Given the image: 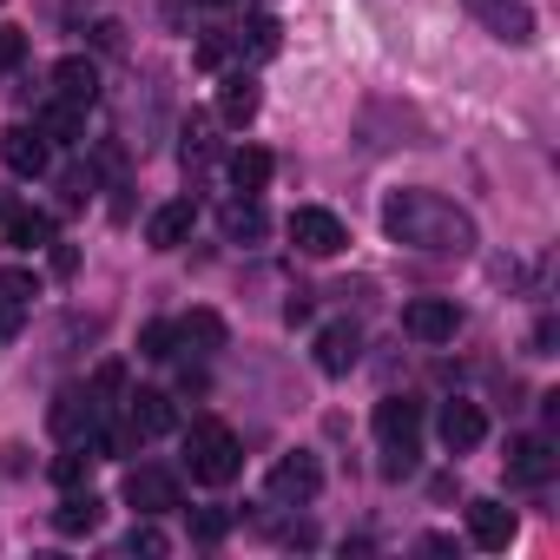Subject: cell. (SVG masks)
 <instances>
[{"label": "cell", "mask_w": 560, "mask_h": 560, "mask_svg": "<svg viewBox=\"0 0 560 560\" xmlns=\"http://www.w3.org/2000/svg\"><path fill=\"white\" fill-rule=\"evenodd\" d=\"M383 231L422 257H468L475 250V218L448 205L442 191H389L383 198Z\"/></svg>", "instance_id": "1"}, {"label": "cell", "mask_w": 560, "mask_h": 560, "mask_svg": "<svg viewBox=\"0 0 560 560\" xmlns=\"http://www.w3.org/2000/svg\"><path fill=\"white\" fill-rule=\"evenodd\" d=\"M376 442H383V475H409L422 455V402L409 396H383L376 402Z\"/></svg>", "instance_id": "2"}, {"label": "cell", "mask_w": 560, "mask_h": 560, "mask_svg": "<svg viewBox=\"0 0 560 560\" xmlns=\"http://www.w3.org/2000/svg\"><path fill=\"white\" fill-rule=\"evenodd\" d=\"M185 468H191V481L224 488V481H237L244 448H237V435H231L224 422H191V429H185Z\"/></svg>", "instance_id": "3"}, {"label": "cell", "mask_w": 560, "mask_h": 560, "mask_svg": "<svg viewBox=\"0 0 560 560\" xmlns=\"http://www.w3.org/2000/svg\"><path fill=\"white\" fill-rule=\"evenodd\" d=\"M270 501H284V508H304V501H317L324 494V468H317V455H277V468H270Z\"/></svg>", "instance_id": "4"}, {"label": "cell", "mask_w": 560, "mask_h": 560, "mask_svg": "<svg viewBox=\"0 0 560 560\" xmlns=\"http://www.w3.org/2000/svg\"><path fill=\"white\" fill-rule=\"evenodd\" d=\"M291 244H298L304 257H337V250L350 244V231H343V218H337V211L304 205V211H291Z\"/></svg>", "instance_id": "5"}, {"label": "cell", "mask_w": 560, "mask_h": 560, "mask_svg": "<svg viewBox=\"0 0 560 560\" xmlns=\"http://www.w3.org/2000/svg\"><path fill=\"white\" fill-rule=\"evenodd\" d=\"M126 508H132V514H145V521H159V514L185 508L178 475H172V468H132V475H126Z\"/></svg>", "instance_id": "6"}, {"label": "cell", "mask_w": 560, "mask_h": 560, "mask_svg": "<svg viewBox=\"0 0 560 560\" xmlns=\"http://www.w3.org/2000/svg\"><path fill=\"white\" fill-rule=\"evenodd\" d=\"M462 8H468L494 40H508V47H527V40H534V8H527V0H462Z\"/></svg>", "instance_id": "7"}, {"label": "cell", "mask_w": 560, "mask_h": 560, "mask_svg": "<svg viewBox=\"0 0 560 560\" xmlns=\"http://www.w3.org/2000/svg\"><path fill=\"white\" fill-rule=\"evenodd\" d=\"M47 429H54L60 442H93V429H100V396H93V389H60L54 409H47Z\"/></svg>", "instance_id": "8"}, {"label": "cell", "mask_w": 560, "mask_h": 560, "mask_svg": "<svg viewBox=\"0 0 560 560\" xmlns=\"http://www.w3.org/2000/svg\"><path fill=\"white\" fill-rule=\"evenodd\" d=\"M402 330L416 343H448L462 330V311H455V298H416V304H402Z\"/></svg>", "instance_id": "9"}, {"label": "cell", "mask_w": 560, "mask_h": 560, "mask_svg": "<svg viewBox=\"0 0 560 560\" xmlns=\"http://www.w3.org/2000/svg\"><path fill=\"white\" fill-rule=\"evenodd\" d=\"M553 475H560V455H553L547 435H521V442L508 448V481H514V488H547Z\"/></svg>", "instance_id": "10"}, {"label": "cell", "mask_w": 560, "mask_h": 560, "mask_svg": "<svg viewBox=\"0 0 560 560\" xmlns=\"http://www.w3.org/2000/svg\"><path fill=\"white\" fill-rule=\"evenodd\" d=\"M0 159H8L14 178H47L54 145L40 139V126H8V132H0Z\"/></svg>", "instance_id": "11"}, {"label": "cell", "mask_w": 560, "mask_h": 560, "mask_svg": "<svg viewBox=\"0 0 560 560\" xmlns=\"http://www.w3.org/2000/svg\"><path fill=\"white\" fill-rule=\"evenodd\" d=\"M435 429H442V448L448 455H468V448H481L488 442V416H481V402H442V416H435Z\"/></svg>", "instance_id": "12"}, {"label": "cell", "mask_w": 560, "mask_h": 560, "mask_svg": "<svg viewBox=\"0 0 560 560\" xmlns=\"http://www.w3.org/2000/svg\"><path fill=\"white\" fill-rule=\"evenodd\" d=\"M357 357H363V330L357 324H324L317 330V370L324 376H350Z\"/></svg>", "instance_id": "13"}, {"label": "cell", "mask_w": 560, "mask_h": 560, "mask_svg": "<svg viewBox=\"0 0 560 560\" xmlns=\"http://www.w3.org/2000/svg\"><path fill=\"white\" fill-rule=\"evenodd\" d=\"M54 100H67V106H93L100 100V67L86 60V54H67L60 67H54Z\"/></svg>", "instance_id": "14"}, {"label": "cell", "mask_w": 560, "mask_h": 560, "mask_svg": "<svg viewBox=\"0 0 560 560\" xmlns=\"http://www.w3.org/2000/svg\"><path fill=\"white\" fill-rule=\"evenodd\" d=\"M191 224H198V205H191V198H172V205H159V211H152L145 244H152V250H178V244L191 237Z\"/></svg>", "instance_id": "15"}, {"label": "cell", "mask_w": 560, "mask_h": 560, "mask_svg": "<svg viewBox=\"0 0 560 560\" xmlns=\"http://www.w3.org/2000/svg\"><path fill=\"white\" fill-rule=\"evenodd\" d=\"M126 422L139 429V442L145 435H172L178 429V409H172L165 389H139V396H126Z\"/></svg>", "instance_id": "16"}, {"label": "cell", "mask_w": 560, "mask_h": 560, "mask_svg": "<svg viewBox=\"0 0 560 560\" xmlns=\"http://www.w3.org/2000/svg\"><path fill=\"white\" fill-rule=\"evenodd\" d=\"M468 540L488 547V553H501V547L514 540V508H501V501H475V508H468Z\"/></svg>", "instance_id": "17"}, {"label": "cell", "mask_w": 560, "mask_h": 560, "mask_svg": "<svg viewBox=\"0 0 560 560\" xmlns=\"http://www.w3.org/2000/svg\"><path fill=\"white\" fill-rule=\"evenodd\" d=\"M34 311V277L27 270H0V343H8Z\"/></svg>", "instance_id": "18"}, {"label": "cell", "mask_w": 560, "mask_h": 560, "mask_svg": "<svg viewBox=\"0 0 560 560\" xmlns=\"http://www.w3.org/2000/svg\"><path fill=\"white\" fill-rule=\"evenodd\" d=\"M270 172H277V165H270L264 145H237V152L224 159V178H231V191H244V198H257V191L270 185Z\"/></svg>", "instance_id": "19"}, {"label": "cell", "mask_w": 560, "mask_h": 560, "mask_svg": "<svg viewBox=\"0 0 560 560\" xmlns=\"http://www.w3.org/2000/svg\"><path fill=\"white\" fill-rule=\"evenodd\" d=\"M100 521H106V501L93 488H67V501L54 508V527L60 534H100Z\"/></svg>", "instance_id": "20"}, {"label": "cell", "mask_w": 560, "mask_h": 560, "mask_svg": "<svg viewBox=\"0 0 560 560\" xmlns=\"http://www.w3.org/2000/svg\"><path fill=\"white\" fill-rule=\"evenodd\" d=\"M257 106H264L257 80H250V73H224V93H218V119H224V126H250V119H257Z\"/></svg>", "instance_id": "21"}, {"label": "cell", "mask_w": 560, "mask_h": 560, "mask_svg": "<svg viewBox=\"0 0 560 560\" xmlns=\"http://www.w3.org/2000/svg\"><path fill=\"white\" fill-rule=\"evenodd\" d=\"M34 126H40L47 145H80V139H86V113L67 106V100H47V106L34 113Z\"/></svg>", "instance_id": "22"}, {"label": "cell", "mask_w": 560, "mask_h": 560, "mask_svg": "<svg viewBox=\"0 0 560 560\" xmlns=\"http://www.w3.org/2000/svg\"><path fill=\"white\" fill-rule=\"evenodd\" d=\"M178 343H185L191 357L224 350V317H218V311H191V317H178Z\"/></svg>", "instance_id": "23"}, {"label": "cell", "mask_w": 560, "mask_h": 560, "mask_svg": "<svg viewBox=\"0 0 560 560\" xmlns=\"http://www.w3.org/2000/svg\"><path fill=\"white\" fill-rule=\"evenodd\" d=\"M0 231H8L14 250H40V244H54V218H47V211H8V224H0Z\"/></svg>", "instance_id": "24"}, {"label": "cell", "mask_w": 560, "mask_h": 560, "mask_svg": "<svg viewBox=\"0 0 560 560\" xmlns=\"http://www.w3.org/2000/svg\"><path fill=\"white\" fill-rule=\"evenodd\" d=\"M264 224H270V218H264L257 198H231V205H224V237H231V244H257Z\"/></svg>", "instance_id": "25"}, {"label": "cell", "mask_w": 560, "mask_h": 560, "mask_svg": "<svg viewBox=\"0 0 560 560\" xmlns=\"http://www.w3.org/2000/svg\"><path fill=\"white\" fill-rule=\"evenodd\" d=\"M277 34H284V27H277L270 14H257V21H244V34H231V40H237V54H250V60H270L277 47H284Z\"/></svg>", "instance_id": "26"}, {"label": "cell", "mask_w": 560, "mask_h": 560, "mask_svg": "<svg viewBox=\"0 0 560 560\" xmlns=\"http://www.w3.org/2000/svg\"><path fill=\"white\" fill-rule=\"evenodd\" d=\"M93 462H100V455H93L86 442H73L67 455H54V481H60V488H86V475H93Z\"/></svg>", "instance_id": "27"}, {"label": "cell", "mask_w": 560, "mask_h": 560, "mask_svg": "<svg viewBox=\"0 0 560 560\" xmlns=\"http://www.w3.org/2000/svg\"><path fill=\"white\" fill-rule=\"evenodd\" d=\"M139 357H152V363L178 357V324H145L139 330Z\"/></svg>", "instance_id": "28"}, {"label": "cell", "mask_w": 560, "mask_h": 560, "mask_svg": "<svg viewBox=\"0 0 560 560\" xmlns=\"http://www.w3.org/2000/svg\"><path fill=\"white\" fill-rule=\"evenodd\" d=\"M231 54H237V40H231V34H205V40L191 47V60H198L205 73H218V67H231Z\"/></svg>", "instance_id": "29"}, {"label": "cell", "mask_w": 560, "mask_h": 560, "mask_svg": "<svg viewBox=\"0 0 560 560\" xmlns=\"http://www.w3.org/2000/svg\"><path fill=\"white\" fill-rule=\"evenodd\" d=\"M224 527H231V514H224V508H198V514H191V540H205V547H218V540H224Z\"/></svg>", "instance_id": "30"}, {"label": "cell", "mask_w": 560, "mask_h": 560, "mask_svg": "<svg viewBox=\"0 0 560 560\" xmlns=\"http://www.w3.org/2000/svg\"><path fill=\"white\" fill-rule=\"evenodd\" d=\"M178 159H185V165H205V159H211V132H205V119H185V145H178Z\"/></svg>", "instance_id": "31"}, {"label": "cell", "mask_w": 560, "mask_h": 560, "mask_svg": "<svg viewBox=\"0 0 560 560\" xmlns=\"http://www.w3.org/2000/svg\"><path fill=\"white\" fill-rule=\"evenodd\" d=\"M165 547H172V540H165V534H159V527H152V521H139V527H132V534H126V553H152V560H159V553H165Z\"/></svg>", "instance_id": "32"}, {"label": "cell", "mask_w": 560, "mask_h": 560, "mask_svg": "<svg viewBox=\"0 0 560 560\" xmlns=\"http://www.w3.org/2000/svg\"><path fill=\"white\" fill-rule=\"evenodd\" d=\"M21 60H27V40H21V34H8V27H0V73H14Z\"/></svg>", "instance_id": "33"}, {"label": "cell", "mask_w": 560, "mask_h": 560, "mask_svg": "<svg viewBox=\"0 0 560 560\" xmlns=\"http://www.w3.org/2000/svg\"><path fill=\"white\" fill-rule=\"evenodd\" d=\"M93 40H100L106 54H119V27H113V21H100V27H93Z\"/></svg>", "instance_id": "34"}, {"label": "cell", "mask_w": 560, "mask_h": 560, "mask_svg": "<svg viewBox=\"0 0 560 560\" xmlns=\"http://www.w3.org/2000/svg\"><path fill=\"white\" fill-rule=\"evenodd\" d=\"M198 8H237V0H198Z\"/></svg>", "instance_id": "35"}]
</instances>
